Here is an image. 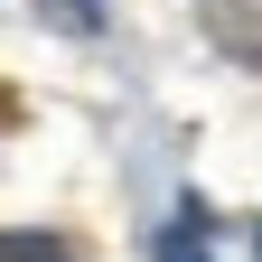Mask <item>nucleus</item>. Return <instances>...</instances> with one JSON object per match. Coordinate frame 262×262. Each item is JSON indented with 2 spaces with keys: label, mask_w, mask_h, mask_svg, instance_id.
Here are the masks:
<instances>
[{
  "label": "nucleus",
  "mask_w": 262,
  "mask_h": 262,
  "mask_svg": "<svg viewBox=\"0 0 262 262\" xmlns=\"http://www.w3.org/2000/svg\"><path fill=\"white\" fill-rule=\"evenodd\" d=\"M196 19H206V38L234 56V66L262 75V0H196Z\"/></svg>",
  "instance_id": "1"
},
{
  "label": "nucleus",
  "mask_w": 262,
  "mask_h": 262,
  "mask_svg": "<svg viewBox=\"0 0 262 262\" xmlns=\"http://www.w3.org/2000/svg\"><path fill=\"white\" fill-rule=\"evenodd\" d=\"M0 262H75L66 234H0Z\"/></svg>",
  "instance_id": "2"
},
{
  "label": "nucleus",
  "mask_w": 262,
  "mask_h": 262,
  "mask_svg": "<svg viewBox=\"0 0 262 262\" xmlns=\"http://www.w3.org/2000/svg\"><path fill=\"white\" fill-rule=\"evenodd\" d=\"M159 262H206V234H196V215H178L169 234H159Z\"/></svg>",
  "instance_id": "3"
},
{
  "label": "nucleus",
  "mask_w": 262,
  "mask_h": 262,
  "mask_svg": "<svg viewBox=\"0 0 262 262\" xmlns=\"http://www.w3.org/2000/svg\"><path fill=\"white\" fill-rule=\"evenodd\" d=\"M47 10H56L66 28H84V38H94V28H103V0H47Z\"/></svg>",
  "instance_id": "4"
},
{
  "label": "nucleus",
  "mask_w": 262,
  "mask_h": 262,
  "mask_svg": "<svg viewBox=\"0 0 262 262\" xmlns=\"http://www.w3.org/2000/svg\"><path fill=\"white\" fill-rule=\"evenodd\" d=\"M0 122H10V84H0Z\"/></svg>",
  "instance_id": "5"
},
{
  "label": "nucleus",
  "mask_w": 262,
  "mask_h": 262,
  "mask_svg": "<svg viewBox=\"0 0 262 262\" xmlns=\"http://www.w3.org/2000/svg\"><path fill=\"white\" fill-rule=\"evenodd\" d=\"M253 253H262V234H253Z\"/></svg>",
  "instance_id": "6"
}]
</instances>
